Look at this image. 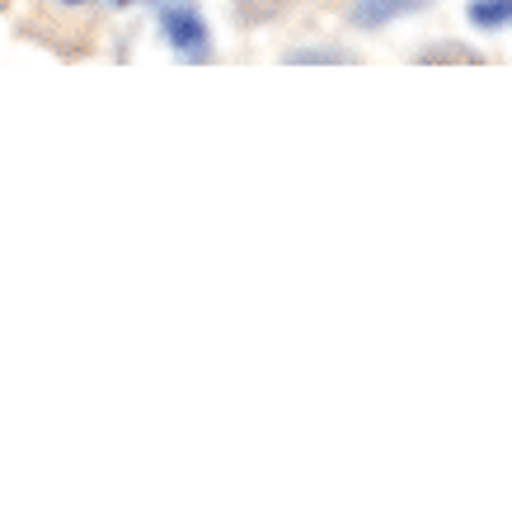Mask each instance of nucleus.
Masks as SVG:
<instances>
[{"label":"nucleus","mask_w":512,"mask_h":512,"mask_svg":"<svg viewBox=\"0 0 512 512\" xmlns=\"http://www.w3.org/2000/svg\"><path fill=\"white\" fill-rule=\"evenodd\" d=\"M160 29H165V38H170V47L179 57H207V47H212L207 19L188 0H165L160 5Z\"/></svg>","instance_id":"f257e3e1"},{"label":"nucleus","mask_w":512,"mask_h":512,"mask_svg":"<svg viewBox=\"0 0 512 512\" xmlns=\"http://www.w3.org/2000/svg\"><path fill=\"white\" fill-rule=\"evenodd\" d=\"M433 0H357L353 5V24L357 29H381V24H395L400 15H414Z\"/></svg>","instance_id":"f03ea898"},{"label":"nucleus","mask_w":512,"mask_h":512,"mask_svg":"<svg viewBox=\"0 0 512 512\" xmlns=\"http://www.w3.org/2000/svg\"><path fill=\"white\" fill-rule=\"evenodd\" d=\"M470 24L484 33H498V29H508V19H512V0H475L466 10Z\"/></svg>","instance_id":"7ed1b4c3"},{"label":"nucleus","mask_w":512,"mask_h":512,"mask_svg":"<svg viewBox=\"0 0 512 512\" xmlns=\"http://www.w3.org/2000/svg\"><path fill=\"white\" fill-rule=\"evenodd\" d=\"M419 57L423 62H480V52H470V47H423Z\"/></svg>","instance_id":"20e7f679"},{"label":"nucleus","mask_w":512,"mask_h":512,"mask_svg":"<svg viewBox=\"0 0 512 512\" xmlns=\"http://www.w3.org/2000/svg\"><path fill=\"white\" fill-rule=\"evenodd\" d=\"M287 62L301 66V62H353V57H348V52H329V47H325V52H292Z\"/></svg>","instance_id":"39448f33"},{"label":"nucleus","mask_w":512,"mask_h":512,"mask_svg":"<svg viewBox=\"0 0 512 512\" xmlns=\"http://www.w3.org/2000/svg\"><path fill=\"white\" fill-rule=\"evenodd\" d=\"M62 5H80V0H62Z\"/></svg>","instance_id":"423d86ee"},{"label":"nucleus","mask_w":512,"mask_h":512,"mask_svg":"<svg viewBox=\"0 0 512 512\" xmlns=\"http://www.w3.org/2000/svg\"><path fill=\"white\" fill-rule=\"evenodd\" d=\"M118 5H127V0H118Z\"/></svg>","instance_id":"0eeeda50"}]
</instances>
